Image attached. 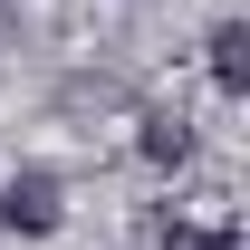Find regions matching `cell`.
Here are the masks:
<instances>
[{
    "instance_id": "6da1fadb",
    "label": "cell",
    "mask_w": 250,
    "mask_h": 250,
    "mask_svg": "<svg viewBox=\"0 0 250 250\" xmlns=\"http://www.w3.org/2000/svg\"><path fill=\"white\" fill-rule=\"evenodd\" d=\"M67 221V183L48 173V164H20L10 183H0V231H29V241H48Z\"/></svg>"
},
{
    "instance_id": "277c9868",
    "label": "cell",
    "mask_w": 250,
    "mask_h": 250,
    "mask_svg": "<svg viewBox=\"0 0 250 250\" xmlns=\"http://www.w3.org/2000/svg\"><path fill=\"white\" fill-rule=\"evenodd\" d=\"M164 250H241V221H212V231L173 221V231H164Z\"/></svg>"
},
{
    "instance_id": "7a4b0ae2",
    "label": "cell",
    "mask_w": 250,
    "mask_h": 250,
    "mask_svg": "<svg viewBox=\"0 0 250 250\" xmlns=\"http://www.w3.org/2000/svg\"><path fill=\"white\" fill-rule=\"evenodd\" d=\"M212 87L221 96H250V29H241V20L212 29Z\"/></svg>"
},
{
    "instance_id": "3957f363",
    "label": "cell",
    "mask_w": 250,
    "mask_h": 250,
    "mask_svg": "<svg viewBox=\"0 0 250 250\" xmlns=\"http://www.w3.org/2000/svg\"><path fill=\"white\" fill-rule=\"evenodd\" d=\"M135 145H145V164H164V173H173V164L192 154V125L173 116V106H154V116H145V135H135Z\"/></svg>"
}]
</instances>
